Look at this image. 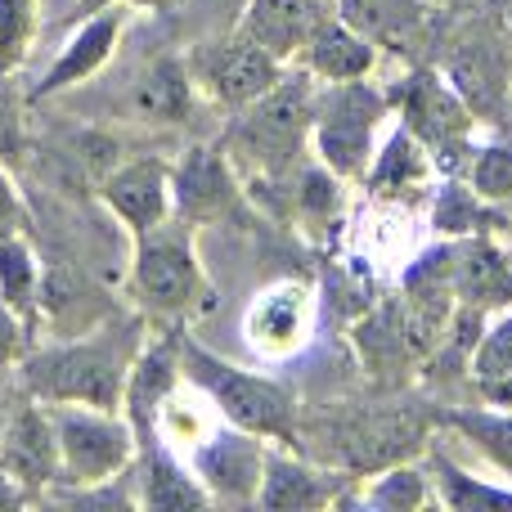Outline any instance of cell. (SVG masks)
<instances>
[{
  "instance_id": "27",
  "label": "cell",
  "mask_w": 512,
  "mask_h": 512,
  "mask_svg": "<svg viewBox=\"0 0 512 512\" xmlns=\"http://www.w3.org/2000/svg\"><path fill=\"white\" fill-rule=\"evenodd\" d=\"M427 225L436 239H468V234H504L512 230V216L504 207L486 203L463 176H445L441 189L432 194Z\"/></svg>"
},
{
  "instance_id": "39",
  "label": "cell",
  "mask_w": 512,
  "mask_h": 512,
  "mask_svg": "<svg viewBox=\"0 0 512 512\" xmlns=\"http://www.w3.org/2000/svg\"><path fill=\"white\" fill-rule=\"evenodd\" d=\"M108 5L144 9V14H171V9H176L180 0H77V5H72V14H77V18H86V14H95V9H108Z\"/></svg>"
},
{
  "instance_id": "6",
  "label": "cell",
  "mask_w": 512,
  "mask_h": 512,
  "mask_svg": "<svg viewBox=\"0 0 512 512\" xmlns=\"http://www.w3.org/2000/svg\"><path fill=\"white\" fill-rule=\"evenodd\" d=\"M387 95H391L396 122L423 144L432 167L441 176H463L472 149H477L481 122L459 99V90L445 81V72L432 59H414L400 72V81L387 86Z\"/></svg>"
},
{
  "instance_id": "23",
  "label": "cell",
  "mask_w": 512,
  "mask_h": 512,
  "mask_svg": "<svg viewBox=\"0 0 512 512\" xmlns=\"http://www.w3.org/2000/svg\"><path fill=\"white\" fill-rule=\"evenodd\" d=\"M135 477V504L153 512H189V508H212V495L198 481V472L189 468L180 454H171L162 441L144 445L131 463Z\"/></svg>"
},
{
  "instance_id": "13",
  "label": "cell",
  "mask_w": 512,
  "mask_h": 512,
  "mask_svg": "<svg viewBox=\"0 0 512 512\" xmlns=\"http://www.w3.org/2000/svg\"><path fill=\"white\" fill-rule=\"evenodd\" d=\"M180 342H185V328L167 324L162 333H149L135 355L131 373H126V391H122V414L126 423L140 436V450L158 441V423L167 400L185 387V364H180Z\"/></svg>"
},
{
  "instance_id": "14",
  "label": "cell",
  "mask_w": 512,
  "mask_h": 512,
  "mask_svg": "<svg viewBox=\"0 0 512 512\" xmlns=\"http://www.w3.org/2000/svg\"><path fill=\"white\" fill-rule=\"evenodd\" d=\"M265 450H270L265 436H252L221 418L216 432H203L189 445V468H194L198 481L207 486L212 504H256L261 472H265Z\"/></svg>"
},
{
  "instance_id": "36",
  "label": "cell",
  "mask_w": 512,
  "mask_h": 512,
  "mask_svg": "<svg viewBox=\"0 0 512 512\" xmlns=\"http://www.w3.org/2000/svg\"><path fill=\"white\" fill-rule=\"evenodd\" d=\"M23 108H27V95L18 90V81L9 72H0V162L5 167L23 162V149H27Z\"/></svg>"
},
{
  "instance_id": "2",
  "label": "cell",
  "mask_w": 512,
  "mask_h": 512,
  "mask_svg": "<svg viewBox=\"0 0 512 512\" xmlns=\"http://www.w3.org/2000/svg\"><path fill=\"white\" fill-rule=\"evenodd\" d=\"M149 337V315L144 310H117V315L90 324V333L45 342L18 360V387L36 396L41 405H95V409H122L126 373Z\"/></svg>"
},
{
  "instance_id": "8",
  "label": "cell",
  "mask_w": 512,
  "mask_h": 512,
  "mask_svg": "<svg viewBox=\"0 0 512 512\" xmlns=\"http://www.w3.org/2000/svg\"><path fill=\"white\" fill-rule=\"evenodd\" d=\"M436 68L486 131H508L512 36L504 18H463L454 32H436Z\"/></svg>"
},
{
  "instance_id": "32",
  "label": "cell",
  "mask_w": 512,
  "mask_h": 512,
  "mask_svg": "<svg viewBox=\"0 0 512 512\" xmlns=\"http://www.w3.org/2000/svg\"><path fill=\"white\" fill-rule=\"evenodd\" d=\"M288 194H292V212H297V221L306 225L310 234L337 230V221H342V207H346V180L333 176V171H328L324 162L315 158V153H310V158L297 167Z\"/></svg>"
},
{
  "instance_id": "4",
  "label": "cell",
  "mask_w": 512,
  "mask_h": 512,
  "mask_svg": "<svg viewBox=\"0 0 512 512\" xmlns=\"http://www.w3.org/2000/svg\"><path fill=\"white\" fill-rule=\"evenodd\" d=\"M180 364H185V382L216 409V418L252 436H265L270 445L301 450V400L288 382L230 364L225 355L207 351L189 333L180 342Z\"/></svg>"
},
{
  "instance_id": "26",
  "label": "cell",
  "mask_w": 512,
  "mask_h": 512,
  "mask_svg": "<svg viewBox=\"0 0 512 512\" xmlns=\"http://www.w3.org/2000/svg\"><path fill=\"white\" fill-rule=\"evenodd\" d=\"M432 171L436 167H432V158H427V149L396 122L387 131V140L378 144V153H373V162H369V171H364L360 185L369 189L373 198L396 203V198L423 194V185H427V176H432Z\"/></svg>"
},
{
  "instance_id": "16",
  "label": "cell",
  "mask_w": 512,
  "mask_h": 512,
  "mask_svg": "<svg viewBox=\"0 0 512 512\" xmlns=\"http://www.w3.org/2000/svg\"><path fill=\"white\" fill-rule=\"evenodd\" d=\"M99 203L108 207V216H113L131 239L158 230L162 221L176 216V207H171V162L158 158V153L117 162V167L99 180Z\"/></svg>"
},
{
  "instance_id": "18",
  "label": "cell",
  "mask_w": 512,
  "mask_h": 512,
  "mask_svg": "<svg viewBox=\"0 0 512 512\" xmlns=\"http://www.w3.org/2000/svg\"><path fill=\"white\" fill-rule=\"evenodd\" d=\"M333 9L391 59H418L441 32V5L432 0H333Z\"/></svg>"
},
{
  "instance_id": "15",
  "label": "cell",
  "mask_w": 512,
  "mask_h": 512,
  "mask_svg": "<svg viewBox=\"0 0 512 512\" xmlns=\"http://www.w3.org/2000/svg\"><path fill=\"white\" fill-rule=\"evenodd\" d=\"M0 468L32 495V504H41L45 490L59 486V477H63L50 405L27 396L23 387H18L14 405H9V423L0 432Z\"/></svg>"
},
{
  "instance_id": "31",
  "label": "cell",
  "mask_w": 512,
  "mask_h": 512,
  "mask_svg": "<svg viewBox=\"0 0 512 512\" xmlns=\"http://www.w3.org/2000/svg\"><path fill=\"white\" fill-rule=\"evenodd\" d=\"M468 382L486 405L512 409V306L495 310L486 319V333H481L477 351H472Z\"/></svg>"
},
{
  "instance_id": "43",
  "label": "cell",
  "mask_w": 512,
  "mask_h": 512,
  "mask_svg": "<svg viewBox=\"0 0 512 512\" xmlns=\"http://www.w3.org/2000/svg\"><path fill=\"white\" fill-rule=\"evenodd\" d=\"M508 131H512V95H508Z\"/></svg>"
},
{
  "instance_id": "35",
  "label": "cell",
  "mask_w": 512,
  "mask_h": 512,
  "mask_svg": "<svg viewBox=\"0 0 512 512\" xmlns=\"http://www.w3.org/2000/svg\"><path fill=\"white\" fill-rule=\"evenodd\" d=\"M41 32V5L36 0H0V72L14 77L27 63Z\"/></svg>"
},
{
  "instance_id": "1",
  "label": "cell",
  "mask_w": 512,
  "mask_h": 512,
  "mask_svg": "<svg viewBox=\"0 0 512 512\" xmlns=\"http://www.w3.org/2000/svg\"><path fill=\"white\" fill-rule=\"evenodd\" d=\"M441 432V405L427 396H414L409 387H378L369 400H342L319 414H301V450L319 463L373 477L427 454V445Z\"/></svg>"
},
{
  "instance_id": "34",
  "label": "cell",
  "mask_w": 512,
  "mask_h": 512,
  "mask_svg": "<svg viewBox=\"0 0 512 512\" xmlns=\"http://www.w3.org/2000/svg\"><path fill=\"white\" fill-rule=\"evenodd\" d=\"M463 180H468L486 203L504 207L512 216V131H490L486 140H477Z\"/></svg>"
},
{
  "instance_id": "17",
  "label": "cell",
  "mask_w": 512,
  "mask_h": 512,
  "mask_svg": "<svg viewBox=\"0 0 512 512\" xmlns=\"http://www.w3.org/2000/svg\"><path fill=\"white\" fill-rule=\"evenodd\" d=\"M351 351L360 360V369L369 373L373 387H409L418 378V351L409 342L405 315H400L396 292L378 297L364 315L351 319Z\"/></svg>"
},
{
  "instance_id": "38",
  "label": "cell",
  "mask_w": 512,
  "mask_h": 512,
  "mask_svg": "<svg viewBox=\"0 0 512 512\" xmlns=\"http://www.w3.org/2000/svg\"><path fill=\"white\" fill-rule=\"evenodd\" d=\"M27 351H32V328L0 301V373L18 369V360H23Z\"/></svg>"
},
{
  "instance_id": "28",
  "label": "cell",
  "mask_w": 512,
  "mask_h": 512,
  "mask_svg": "<svg viewBox=\"0 0 512 512\" xmlns=\"http://www.w3.org/2000/svg\"><path fill=\"white\" fill-rule=\"evenodd\" d=\"M351 504L378 508V512L441 508V495H436V481H432V463H427V454L405 459V463H391V468L373 472V477H360Z\"/></svg>"
},
{
  "instance_id": "40",
  "label": "cell",
  "mask_w": 512,
  "mask_h": 512,
  "mask_svg": "<svg viewBox=\"0 0 512 512\" xmlns=\"http://www.w3.org/2000/svg\"><path fill=\"white\" fill-rule=\"evenodd\" d=\"M23 504H32V495H27V490L18 486V481L9 477L5 468H0V512H14V508H23Z\"/></svg>"
},
{
  "instance_id": "11",
  "label": "cell",
  "mask_w": 512,
  "mask_h": 512,
  "mask_svg": "<svg viewBox=\"0 0 512 512\" xmlns=\"http://www.w3.org/2000/svg\"><path fill=\"white\" fill-rule=\"evenodd\" d=\"M360 477L333 468V463L310 459L306 450H288V445H270L265 450L261 490H256V508L265 512H319L351 504Z\"/></svg>"
},
{
  "instance_id": "42",
  "label": "cell",
  "mask_w": 512,
  "mask_h": 512,
  "mask_svg": "<svg viewBox=\"0 0 512 512\" xmlns=\"http://www.w3.org/2000/svg\"><path fill=\"white\" fill-rule=\"evenodd\" d=\"M432 5H441V9H459V5H468V0H432Z\"/></svg>"
},
{
  "instance_id": "44",
  "label": "cell",
  "mask_w": 512,
  "mask_h": 512,
  "mask_svg": "<svg viewBox=\"0 0 512 512\" xmlns=\"http://www.w3.org/2000/svg\"><path fill=\"white\" fill-rule=\"evenodd\" d=\"M504 23H508V36H512V9H508V18H504Z\"/></svg>"
},
{
  "instance_id": "3",
  "label": "cell",
  "mask_w": 512,
  "mask_h": 512,
  "mask_svg": "<svg viewBox=\"0 0 512 512\" xmlns=\"http://www.w3.org/2000/svg\"><path fill=\"white\" fill-rule=\"evenodd\" d=\"M319 81L306 68L288 63L279 81L261 99L243 104L225 126L221 149L248 189H288L297 167L310 158V122H315Z\"/></svg>"
},
{
  "instance_id": "7",
  "label": "cell",
  "mask_w": 512,
  "mask_h": 512,
  "mask_svg": "<svg viewBox=\"0 0 512 512\" xmlns=\"http://www.w3.org/2000/svg\"><path fill=\"white\" fill-rule=\"evenodd\" d=\"M391 113L387 86L373 77L360 81H319L315 122H310V153L346 185H360L373 153L382 144V126Z\"/></svg>"
},
{
  "instance_id": "24",
  "label": "cell",
  "mask_w": 512,
  "mask_h": 512,
  "mask_svg": "<svg viewBox=\"0 0 512 512\" xmlns=\"http://www.w3.org/2000/svg\"><path fill=\"white\" fill-rule=\"evenodd\" d=\"M297 68H306L315 81H360L382 68V50L369 36L355 32L346 18H337V9H333V14L310 32V41L301 45Z\"/></svg>"
},
{
  "instance_id": "22",
  "label": "cell",
  "mask_w": 512,
  "mask_h": 512,
  "mask_svg": "<svg viewBox=\"0 0 512 512\" xmlns=\"http://www.w3.org/2000/svg\"><path fill=\"white\" fill-rule=\"evenodd\" d=\"M328 14H333V0H248L239 14V32L252 36L279 63H297L301 45Z\"/></svg>"
},
{
  "instance_id": "9",
  "label": "cell",
  "mask_w": 512,
  "mask_h": 512,
  "mask_svg": "<svg viewBox=\"0 0 512 512\" xmlns=\"http://www.w3.org/2000/svg\"><path fill=\"white\" fill-rule=\"evenodd\" d=\"M54 436H59V486H95V481L131 472L140 454V436L122 409L95 405H50Z\"/></svg>"
},
{
  "instance_id": "45",
  "label": "cell",
  "mask_w": 512,
  "mask_h": 512,
  "mask_svg": "<svg viewBox=\"0 0 512 512\" xmlns=\"http://www.w3.org/2000/svg\"><path fill=\"white\" fill-rule=\"evenodd\" d=\"M508 248H512V230H508Z\"/></svg>"
},
{
  "instance_id": "41",
  "label": "cell",
  "mask_w": 512,
  "mask_h": 512,
  "mask_svg": "<svg viewBox=\"0 0 512 512\" xmlns=\"http://www.w3.org/2000/svg\"><path fill=\"white\" fill-rule=\"evenodd\" d=\"M14 396L18 391H0V432H5V423H9V405H14Z\"/></svg>"
},
{
  "instance_id": "25",
  "label": "cell",
  "mask_w": 512,
  "mask_h": 512,
  "mask_svg": "<svg viewBox=\"0 0 512 512\" xmlns=\"http://www.w3.org/2000/svg\"><path fill=\"white\" fill-rule=\"evenodd\" d=\"M198 99L203 95H198L194 77H189L185 54H162L135 77L126 108H131V117H140L149 126H185L194 122Z\"/></svg>"
},
{
  "instance_id": "10",
  "label": "cell",
  "mask_w": 512,
  "mask_h": 512,
  "mask_svg": "<svg viewBox=\"0 0 512 512\" xmlns=\"http://www.w3.org/2000/svg\"><path fill=\"white\" fill-rule=\"evenodd\" d=\"M185 63H189V77H194L198 95H203L207 104L225 108V113H239L243 104L261 99L265 90L288 72V63H279L274 54H265L252 36L239 32V27L189 45Z\"/></svg>"
},
{
  "instance_id": "29",
  "label": "cell",
  "mask_w": 512,
  "mask_h": 512,
  "mask_svg": "<svg viewBox=\"0 0 512 512\" xmlns=\"http://www.w3.org/2000/svg\"><path fill=\"white\" fill-rule=\"evenodd\" d=\"M441 432H459L504 481H512V409L504 405H441Z\"/></svg>"
},
{
  "instance_id": "5",
  "label": "cell",
  "mask_w": 512,
  "mask_h": 512,
  "mask_svg": "<svg viewBox=\"0 0 512 512\" xmlns=\"http://www.w3.org/2000/svg\"><path fill=\"white\" fill-rule=\"evenodd\" d=\"M131 297L149 319L185 324L189 315H203L216 306V288L203 270V256L194 248V230L185 221H162L158 230L131 239Z\"/></svg>"
},
{
  "instance_id": "37",
  "label": "cell",
  "mask_w": 512,
  "mask_h": 512,
  "mask_svg": "<svg viewBox=\"0 0 512 512\" xmlns=\"http://www.w3.org/2000/svg\"><path fill=\"white\" fill-rule=\"evenodd\" d=\"M14 234H32V212H27L9 167L0 162V239H14Z\"/></svg>"
},
{
  "instance_id": "21",
  "label": "cell",
  "mask_w": 512,
  "mask_h": 512,
  "mask_svg": "<svg viewBox=\"0 0 512 512\" xmlns=\"http://www.w3.org/2000/svg\"><path fill=\"white\" fill-rule=\"evenodd\" d=\"M454 292L459 306H477L486 315L512 306V248L499 234L454 239Z\"/></svg>"
},
{
  "instance_id": "19",
  "label": "cell",
  "mask_w": 512,
  "mask_h": 512,
  "mask_svg": "<svg viewBox=\"0 0 512 512\" xmlns=\"http://www.w3.org/2000/svg\"><path fill=\"white\" fill-rule=\"evenodd\" d=\"M131 14L135 9H126V5H108V9H95V14L77 18V27H72V36L63 41L59 59L41 72V81H36L32 90H27V104L54 99V95H63V90H72V86H81V81L95 77V72L113 59V50H117V41H122L126 18Z\"/></svg>"
},
{
  "instance_id": "30",
  "label": "cell",
  "mask_w": 512,
  "mask_h": 512,
  "mask_svg": "<svg viewBox=\"0 0 512 512\" xmlns=\"http://www.w3.org/2000/svg\"><path fill=\"white\" fill-rule=\"evenodd\" d=\"M427 463H432V481L436 495H441V508L454 512H495V508H512V481H486L477 472L459 468L454 454L445 450L441 441L427 445Z\"/></svg>"
},
{
  "instance_id": "33",
  "label": "cell",
  "mask_w": 512,
  "mask_h": 512,
  "mask_svg": "<svg viewBox=\"0 0 512 512\" xmlns=\"http://www.w3.org/2000/svg\"><path fill=\"white\" fill-rule=\"evenodd\" d=\"M41 261L32 252V234H14V239H0V301L23 319L36 333L41 324Z\"/></svg>"
},
{
  "instance_id": "20",
  "label": "cell",
  "mask_w": 512,
  "mask_h": 512,
  "mask_svg": "<svg viewBox=\"0 0 512 512\" xmlns=\"http://www.w3.org/2000/svg\"><path fill=\"white\" fill-rule=\"evenodd\" d=\"M315 301V288L297 279H279L270 288H261L252 297L248 315H243V333H248L252 351L265 355V360H279V355H292L297 346H306Z\"/></svg>"
},
{
  "instance_id": "12",
  "label": "cell",
  "mask_w": 512,
  "mask_h": 512,
  "mask_svg": "<svg viewBox=\"0 0 512 512\" xmlns=\"http://www.w3.org/2000/svg\"><path fill=\"white\" fill-rule=\"evenodd\" d=\"M171 207L189 230L216 225L243 207V180L221 144H194L171 162Z\"/></svg>"
}]
</instances>
